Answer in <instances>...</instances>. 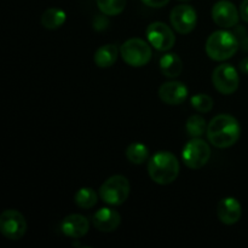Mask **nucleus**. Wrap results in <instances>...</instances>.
Here are the masks:
<instances>
[{
	"label": "nucleus",
	"instance_id": "obj_1",
	"mask_svg": "<svg viewBox=\"0 0 248 248\" xmlns=\"http://www.w3.org/2000/svg\"><path fill=\"white\" fill-rule=\"evenodd\" d=\"M207 140L213 147L225 149L232 147L241 136V126L232 115L220 114L215 116L207 125Z\"/></svg>",
	"mask_w": 248,
	"mask_h": 248
},
{
	"label": "nucleus",
	"instance_id": "obj_2",
	"mask_svg": "<svg viewBox=\"0 0 248 248\" xmlns=\"http://www.w3.org/2000/svg\"><path fill=\"white\" fill-rule=\"evenodd\" d=\"M179 161L172 153L157 152L148 161V173L160 186L173 183L179 174Z\"/></svg>",
	"mask_w": 248,
	"mask_h": 248
},
{
	"label": "nucleus",
	"instance_id": "obj_3",
	"mask_svg": "<svg viewBox=\"0 0 248 248\" xmlns=\"http://www.w3.org/2000/svg\"><path fill=\"white\" fill-rule=\"evenodd\" d=\"M240 47L236 36L228 31H213L206 41V53L208 57L217 62L229 60Z\"/></svg>",
	"mask_w": 248,
	"mask_h": 248
},
{
	"label": "nucleus",
	"instance_id": "obj_4",
	"mask_svg": "<svg viewBox=\"0 0 248 248\" xmlns=\"http://www.w3.org/2000/svg\"><path fill=\"white\" fill-rule=\"evenodd\" d=\"M130 182L126 177L115 174L107 179L99 188V198L110 206H120L130 195Z\"/></svg>",
	"mask_w": 248,
	"mask_h": 248
},
{
	"label": "nucleus",
	"instance_id": "obj_5",
	"mask_svg": "<svg viewBox=\"0 0 248 248\" xmlns=\"http://www.w3.org/2000/svg\"><path fill=\"white\" fill-rule=\"evenodd\" d=\"M120 55L123 60L131 67L140 68L148 64L152 60L153 51L149 44L140 38H132L126 40L120 47Z\"/></svg>",
	"mask_w": 248,
	"mask_h": 248
},
{
	"label": "nucleus",
	"instance_id": "obj_6",
	"mask_svg": "<svg viewBox=\"0 0 248 248\" xmlns=\"http://www.w3.org/2000/svg\"><path fill=\"white\" fill-rule=\"evenodd\" d=\"M182 157L186 167L191 170H200L210 161L211 147L207 142L200 138H193L184 145Z\"/></svg>",
	"mask_w": 248,
	"mask_h": 248
},
{
	"label": "nucleus",
	"instance_id": "obj_7",
	"mask_svg": "<svg viewBox=\"0 0 248 248\" xmlns=\"http://www.w3.org/2000/svg\"><path fill=\"white\" fill-rule=\"evenodd\" d=\"M212 82L219 93L232 94L239 89L240 77L236 68L229 63H223L215 68L212 73Z\"/></svg>",
	"mask_w": 248,
	"mask_h": 248
},
{
	"label": "nucleus",
	"instance_id": "obj_8",
	"mask_svg": "<svg viewBox=\"0 0 248 248\" xmlns=\"http://www.w3.org/2000/svg\"><path fill=\"white\" fill-rule=\"evenodd\" d=\"M27 220L21 212L6 210L0 215V232L6 239L17 241L27 232Z\"/></svg>",
	"mask_w": 248,
	"mask_h": 248
},
{
	"label": "nucleus",
	"instance_id": "obj_9",
	"mask_svg": "<svg viewBox=\"0 0 248 248\" xmlns=\"http://www.w3.org/2000/svg\"><path fill=\"white\" fill-rule=\"evenodd\" d=\"M145 34H147V39L150 45L157 51L171 50L176 43V36L172 29L162 22L150 23L145 31Z\"/></svg>",
	"mask_w": 248,
	"mask_h": 248
},
{
	"label": "nucleus",
	"instance_id": "obj_10",
	"mask_svg": "<svg viewBox=\"0 0 248 248\" xmlns=\"http://www.w3.org/2000/svg\"><path fill=\"white\" fill-rule=\"evenodd\" d=\"M170 21L174 31L179 34H189L195 29L198 15L190 5L182 4L173 7L170 14Z\"/></svg>",
	"mask_w": 248,
	"mask_h": 248
},
{
	"label": "nucleus",
	"instance_id": "obj_11",
	"mask_svg": "<svg viewBox=\"0 0 248 248\" xmlns=\"http://www.w3.org/2000/svg\"><path fill=\"white\" fill-rule=\"evenodd\" d=\"M212 19L220 28H232L239 23L240 11L229 0H219L212 7Z\"/></svg>",
	"mask_w": 248,
	"mask_h": 248
},
{
	"label": "nucleus",
	"instance_id": "obj_12",
	"mask_svg": "<svg viewBox=\"0 0 248 248\" xmlns=\"http://www.w3.org/2000/svg\"><path fill=\"white\" fill-rule=\"evenodd\" d=\"M159 97L164 103L170 106L182 104L188 97V87L181 81L165 82L159 89Z\"/></svg>",
	"mask_w": 248,
	"mask_h": 248
},
{
	"label": "nucleus",
	"instance_id": "obj_13",
	"mask_svg": "<svg viewBox=\"0 0 248 248\" xmlns=\"http://www.w3.org/2000/svg\"><path fill=\"white\" fill-rule=\"evenodd\" d=\"M92 223H93V227L99 232H110L119 228L121 223V216L119 215L118 211L113 208L102 207L97 212H94Z\"/></svg>",
	"mask_w": 248,
	"mask_h": 248
},
{
	"label": "nucleus",
	"instance_id": "obj_14",
	"mask_svg": "<svg viewBox=\"0 0 248 248\" xmlns=\"http://www.w3.org/2000/svg\"><path fill=\"white\" fill-rule=\"evenodd\" d=\"M90 223L82 215H69L61 223L63 234L72 239H80L89 232Z\"/></svg>",
	"mask_w": 248,
	"mask_h": 248
},
{
	"label": "nucleus",
	"instance_id": "obj_15",
	"mask_svg": "<svg viewBox=\"0 0 248 248\" xmlns=\"http://www.w3.org/2000/svg\"><path fill=\"white\" fill-rule=\"evenodd\" d=\"M218 218L227 225H232L240 220L242 216L241 203L235 198H224L217 206Z\"/></svg>",
	"mask_w": 248,
	"mask_h": 248
},
{
	"label": "nucleus",
	"instance_id": "obj_16",
	"mask_svg": "<svg viewBox=\"0 0 248 248\" xmlns=\"http://www.w3.org/2000/svg\"><path fill=\"white\" fill-rule=\"evenodd\" d=\"M160 70L166 78L174 79L183 72V62L176 53H166L160 58Z\"/></svg>",
	"mask_w": 248,
	"mask_h": 248
},
{
	"label": "nucleus",
	"instance_id": "obj_17",
	"mask_svg": "<svg viewBox=\"0 0 248 248\" xmlns=\"http://www.w3.org/2000/svg\"><path fill=\"white\" fill-rule=\"evenodd\" d=\"M119 56V48L115 44H107L101 46L94 52V64L99 68H109L116 62Z\"/></svg>",
	"mask_w": 248,
	"mask_h": 248
},
{
	"label": "nucleus",
	"instance_id": "obj_18",
	"mask_svg": "<svg viewBox=\"0 0 248 248\" xmlns=\"http://www.w3.org/2000/svg\"><path fill=\"white\" fill-rule=\"evenodd\" d=\"M67 19V14L57 7H50L45 10L41 16V24L46 29H57L64 24Z\"/></svg>",
	"mask_w": 248,
	"mask_h": 248
},
{
	"label": "nucleus",
	"instance_id": "obj_19",
	"mask_svg": "<svg viewBox=\"0 0 248 248\" xmlns=\"http://www.w3.org/2000/svg\"><path fill=\"white\" fill-rule=\"evenodd\" d=\"M126 157L128 159V161L131 164L135 165H142L149 157V149H148L147 145H144L143 143H131L127 148H126Z\"/></svg>",
	"mask_w": 248,
	"mask_h": 248
},
{
	"label": "nucleus",
	"instance_id": "obj_20",
	"mask_svg": "<svg viewBox=\"0 0 248 248\" xmlns=\"http://www.w3.org/2000/svg\"><path fill=\"white\" fill-rule=\"evenodd\" d=\"M97 201H98V196H97V193L92 188L79 189L74 195L75 205L80 208H84V210L94 207Z\"/></svg>",
	"mask_w": 248,
	"mask_h": 248
},
{
	"label": "nucleus",
	"instance_id": "obj_21",
	"mask_svg": "<svg viewBox=\"0 0 248 248\" xmlns=\"http://www.w3.org/2000/svg\"><path fill=\"white\" fill-rule=\"evenodd\" d=\"M186 132L193 138H200L207 131L206 120L201 115H191L186 124Z\"/></svg>",
	"mask_w": 248,
	"mask_h": 248
},
{
	"label": "nucleus",
	"instance_id": "obj_22",
	"mask_svg": "<svg viewBox=\"0 0 248 248\" xmlns=\"http://www.w3.org/2000/svg\"><path fill=\"white\" fill-rule=\"evenodd\" d=\"M98 9L106 16L120 15L126 7V0H96Z\"/></svg>",
	"mask_w": 248,
	"mask_h": 248
},
{
	"label": "nucleus",
	"instance_id": "obj_23",
	"mask_svg": "<svg viewBox=\"0 0 248 248\" xmlns=\"http://www.w3.org/2000/svg\"><path fill=\"white\" fill-rule=\"evenodd\" d=\"M191 107L199 113H210L213 108V98L208 94L198 93L191 97Z\"/></svg>",
	"mask_w": 248,
	"mask_h": 248
},
{
	"label": "nucleus",
	"instance_id": "obj_24",
	"mask_svg": "<svg viewBox=\"0 0 248 248\" xmlns=\"http://www.w3.org/2000/svg\"><path fill=\"white\" fill-rule=\"evenodd\" d=\"M93 26L94 29H97V31H102V29L108 27V19L104 16H97L93 21Z\"/></svg>",
	"mask_w": 248,
	"mask_h": 248
},
{
	"label": "nucleus",
	"instance_id": "obj_25",
	"mask_svg": "<svg viewBox=\"0 0 248 248\" xmlns=\"http://www.w3.org/2000/svg\"><path fill=\"white\" fill-rule=\"evenodd\" d=\"M147 6L150 7H156V9H160V7L166 6L170 2V0H142Z\"/></svg>",
	"mask_w": 248,
	"mask_h": 248
},
{
	"label": "nucleus",
	"instance_id": "obj_26",
	"mask_svg": "<svg viewBox=\"0 0 248 248\" xmlns=\"http://www.w3.org/2000/svg\"><path fill=\"white\" fill-rule=\"evenodd\" d=\"M240 17L248 23V0H244L240 5Z\"/></svg>",
	"mask_w": 248,
	"mask_h": 248
},
{
	"label": "nucleus",
	"instance_id": "obj_27",
	"mask_svg": "<svg viewBox=\"0 0 248 248\" xmlns=\"http://www.w3.org/2000/svg\"><path fill=\"white\" fill-rule=\"evenodd\" d=\"M240 70H241L244 74L248 75V57H245L244 60L240 62Z\"/></svg>",
	"mask_w": 248,
	"mask_h": 248
},
{
	"label": "nucleus",
	"instance_id": "obj_28",
	"mask_svg": "<svg viewBox=\"0 0 248 248\" xmlns=\"http://www.w3.org/2000/svg\"><path fill=\"white\" fill-rule=\"evenodd\" d=\"M179 1H183V2H188V1H190V0H179Z\"/></svg>",
	"mask_w": 248,
	"mask_h": 248
}]
</instances>
